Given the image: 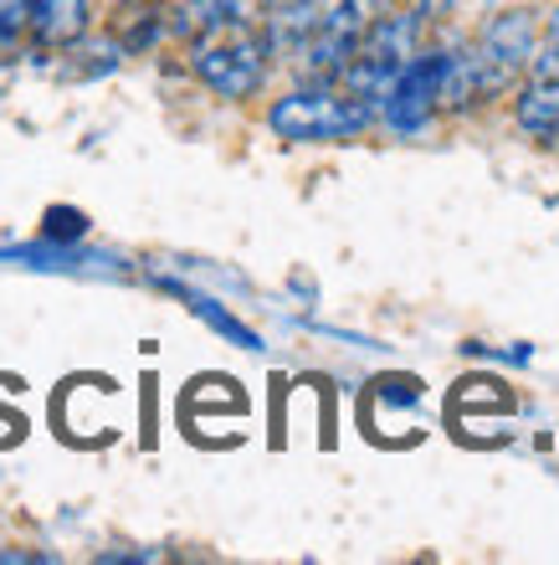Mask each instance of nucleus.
<instances>
[{
    "mask_svg": "<svg viewBox=\"0 0 559 565\" xmlns=\"http://www.w3.org/2000/svg\"><path fill=\"white\" fill-rule=\"evenodd\" d=\"M416 31H421V15L416 11H390L385 21H375L365 42L354 46V57L344 62V73H338L344 93H354L359 104H369L380 114V98L390 88V77L416 57Z\"/></svg>",
    "mask_w": 559,
    "mask_h": 565,
    "instance_id": "nucleus-3",
    "label": "nucleus"
},
{
    "mask_svg": "<svg viewBox=\"0 0 559 565\" xmlns=\"http://www.w3.org/2000/svg\"><path fill=\"white\" fill-rule=\"evenodd\" d=\"M539 46V26L529 11H503L483 26V36L467 46L472 77H477V98H498L529 73V57Z\"/></svg>",
    "mask_w": 559,
    "mask_h": 565,
    "instance_id": "nucleus-5",
    "label": "nucleus"
},
{
    "mask_svg": "<svg viewBox=\"0 0 559 565\" xmlns=\"http://www.w3.org/2000/svg\"><path fill=\"white\" fill-rule=\"evenodd\" d=\"M267 124L288 145H338V139L365 135L369 124H375V108L359 104L354 93L319 83V88H298L288 98H278V104L267 108Z\"/></svg>",
    "mask_w": 559,
    "mask_h": 565,
    "instance_id": "nucleus-2",
    "label": "nucleus"
},
{
    "mask_svg": "<svg viewBox=\"0 0 559 565\" xmlns=\"http://www.w3.org/2000/svg\"><path fill=\"white\" fill-rule=\"evenodd\" d=\"M437 62L442 52H416L396 77H390V88L380 98V119L396 129V135H421L431 119V108H437Z\"/></svg>",
    "mask_w": 559,
    "mask_h": 565,
    "instance_id": "nucleus-6",
    "label": "nucleus"
},
{
    "mask_svg": "<svg viewBox=\"0 0 559 565\" xmlns=\"http://www.w3.org/2000/svg\"><path fill=\"white\" fill-rule=\"evenodd\" d=\"M545 46L549 52H559V6L549 11V21H545Z\"/></svg>",
    "mask_w": 559,
    "mask_h": 565,
    "instance_id": "nucleus-13",
    "label": "nucleus"
},
{
    "mask_svg": "<svg viewBox=\"0 0 559 565\" xmlns=\"http://www.w3.org/2000/svg\"><path fill=\"white\" fill-rule=\"evenodd\" d=\"M329 0H262V11H257V21H262V36L272 52H288L293 57L298 46L309 42L313 31H319V21H324Z\"/></svg>",
    "mask_w": 559,
    "mask_h": 565,
    "instance_id": "nucleus-8",
    "label": "nucleus"
},
{
    "mask_svg": "<svg viewBox=\"0 0 559 565\" xmlns=\"http://www.w3.org/2000/svg\"><path fill=\"white\" fill-rule=\"evenodd\" d=\"M26 31L46 46H73L88 31V0H26Z\"/></svg>",
    "mask_w": 559,
    "mask_h": 565,
    "instance_id": "nucleus-9",
    "label": "nucleus"
},
{
    "mask_svg": "<svg viewBox=\"0 0 559 565\" xmlns=\"http://www.w3.org/2000/svg\"><path fill=\"white\" fill-rule=\"evenodd\" d=\"M390 11H396V0H338V6L324 11L319 31L293 52V62L313 83H334V77L344 73V62L354 57V46L369 36V26L385 21Z\"/></svg>",
    "mask_w": 559,
    "mask_h": 565,
    "instance_id": "nucleus-4",
    "label": "nucleus"
},
{
    "mask_svg": "<svg viewBox=\"0 0 559 565\" xmlns=\"http://www.w3.org/2000/svg\"><path fill=\"white\" fill-rule=\"evenodd\" d=\"M267 46L257 21H211L191 36V73L222 98H251L267 77Z\"/></svg>",
    "mask_w": 559,
    "mask_h": 565,
    "instance_id": "nucleus-1",
    "label": "nucleus"
},
{
    "mask_svg": "<svg viewBox=\"0 0 559 565\" xmlns=\"http://www.w3.org/2000/svg\"><path fill=\"white\" fill-rule=\"evenodd\" d=\"M514 119L524 135L534 139H555L559 135V52L534 46L529 57V88L518 93Z\"/></svg>",
    "mask_w": 559,
    "mask_h": 565,
    "instance_id": "nucleus-7",
    "label": "nucleus"
},
{
    "mask_svg": "<svg viewBox=\"0 0 559 565\" xmlns=\"http://www.w3.org/2000/svg\"><path fill=\"white\" fill-rule=\"evenodd\" d=\"M83 232H88V222L77 211H52L46 216V237H83Z\"/></svg>",
    "mask_w": 559,
    "mask_h": 565,
    "instance_id": "nucleus-11",
    "label": "nucleus"
},
{
    "mask_svg": "<svg viewBox=\"0 0 559 565\" xmlns=\"http://www.w3.org/2000/svg\"><path fill=\"white\" fill-rule=\"evenodd\" d=\"M411 6H416V15H421V21H427V15H431V21H442V15L467 11L472 0H411Z\"/></svg>",
    "mask_w": 559,
    "mask_h": 565,
    "instance_id": "nucleus-12",
    "label": "nucleus"
},
{
    "mask_svg": "<svg viewBox=\"0 0 559 565\" xmlns=\"http://www.w3.org/2000/svg\"><path fill=\"white\" fill-rule=\"evenodd\" d=\"M257 11H262V0H185L180 31L195 36V31L211 26V21H257Z\"/></svg>",
    "mask_w": 559,
    "mask_h": 565,
    "instance_id": "nucleus-10",
    "label": "nucleus"
}]
</instances>
